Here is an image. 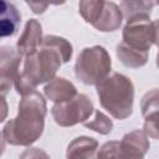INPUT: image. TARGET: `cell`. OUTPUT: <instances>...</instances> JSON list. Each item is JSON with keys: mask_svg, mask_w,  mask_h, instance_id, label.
I'll list each match as a JSON object with an SVG mask.
<instances>
[{"mask_svg": "<svg viewBox=\"0 0 159 159\" xmlns=\"http://www.w3.org/2000/svg\"><path fill=\"white\" fill-rule=\"evenodd\" d=\"M72 55L73 47L70 41L56 35L45 36L41 46L24 57L14 82L16 92L24 96L35 91L39 84L51 81L61 65L68 62Z\"/></svg>", "mask_w": 159, "mask_h": 159, "instance_id": "cell-1", "label": "cell"}, {"mask_svg": "<svg viewBox=\"0 0 159 159\" xmlns=\"http://www.w3.org/2000/svg\"><path fill=\"white\" fill-rule=\"evenodd\" d=\"M47 113L46 99L36 89L21 96L17 116L10 119L2 128L1 139L11 145L29 147L43 133Z\"/></svg>", "mask_w": 159, "mask_h": 159, "instance_id": "cell-2", "label": "cell"}, {"mask_svg": "<svg viewBox=\"0 0 159 159\" xmlns=\"http://www.w3.org/2000/svg\"><path fill=\"white\" fill-rule=\"evenodd\" d=\"M101 106L116 119H125L133 113L134 86L129 77L114 72L96 84Z\"/></svg>", "mask_w": 159, "mask_h": 159, "instance_id": "cell-3", "label": "cell"}, {"mask_svg": "<svg viewBox=\"0 0 159 159\" xmlns=\"http://www.w3.org/2000/svg\"><path fill=\"white\" fill-rule=\"evenodd\" d=\"M112 68L111 56L103 46L96 45L83 48L75 63V75L84 84H97L107 76Z\"/></svg>", "mask_w": 159, "mask_h": 159, "instance_id": "cell-4", "label": "cell"}, {"mask_svg": "<svg viewBox=\"0 0 159 159\" xmlns=\"http://www.w3.org/2000/svg\"><path fill=\"white\" fill-rule=\"evenodd\" d=\"M94 112L93 103L84 93H77L75 97L55 103L51 114L55 122L61 127H72L89 119Z\"/></svg>", "mask_w": 159, "mask_h": 159, "instance_id": "cell-5", "label": "cell"}, {"mask_svg": "<svg viewBox=\"0 0 159 159\" xmlns=\"http://www.w3.org/2000/svg\"><path fill=\"white\" fill-rule=\"evenodd\" d=\"M123 42L132 47L149 51L154 45V29L150 16H139L127 20L122 32Z\"/></svg>", "mask_w": 159, "mask_h": 159, "instance_id": "cell-6", "label": "cell"}, {"mask_svg": "<svg viewBox=\"0 0 159 159\" xmlns=\"http://www.w3.org/2000/svg\"><path fill=\"white\" fill-rule=\"evenodd\" d=\"M22 55L14 47L2 46L0 51V93L6 96V93L14 86L15 78L17 77L21 63Z\"/></svg>", "mask_w": 159, "mask_h": 159, "instance_id": "cell-7", "label": "cell"}, {"mask_svg": "<svg viewBox=\"0 0 159 159\" xmlns=\"http://www.w3.org/2000/svg\"><path fill=\"white\" fill-rule=\"evenodd\" d=\"M149 139L144 129H135L119 140V158H143L149 150Z\"/></svg>", "mask_w": 159, "mask_h": 159, "instance_id": "cell-8", "label": "cell"}, {"mask_svg": "<svg viewBox=\"0 0 159 159\" xmlns=\"http://www.w3.org/2000/svg\"><path fill=\"white\" fill-rule=\"evenodd\" d=\"M42 27L36 19H30L25 29L16 42V50L25 57L29 53L35 52L42 43Z\"/></svg>", "mask_w": 159, "mask_h": 159, "instance_id": "cell-9", "label": "cell"}, {"mask_svg": "<svg viewBox=\"0 0 159 159\" xmlns=\"http://www.w3.org/2000/svg\"><path fill=\"white\" fill-rule=\"evenodd\" d=\"M123 20V14L120 7L113 1L106 0L104 6L97 19V21L92 25L96 30L101 32H111L116 31L120 27Z\"/></svg>", "mask_w": 159, "mask_h": 159, "instance_id": "cell-10", "label": "cell"}, {"mask_svg": "<svg viewBox=\"0 0 159 159\" xmlns=\"http://www.w3.org/2000/svg\"><path fill=\"white\" fill-rule=\"evenodd\" d=\"M43 93L47 99L52 101L53 103L67 101L77 94V89L72 82L63 77H55L47 82L43 88Z\"/></svg>", "mask_w": 159, "mask_h": 159, "instance_id": "cell-11", "label": "cell"}, {"mask_svg": "<svg viewBox=\"0 0 159 159\" xmlns=\"http://www.w3.org/2000/svg\"><path fill=\"white\" fill-rule=\"evenodd\" d=\"M20 22H21V14L19 12L17 7L9 0H1V17H0L1 37L15 35Z\"/></svg>", "mask_w": 159, "mask_h": 159, "instance_id": "cell-12", "label": "cell"}, {"mask_svg": "<svg viewBox=\"0 0 159 159\" xmlns=\"http://www.w3.org/2000/svg\"><path fill=\"white\" fill-rule=\"evenodd\" d=\"M149 51H143L135 47L129 46L125 42H120L116 47V55L118 60L129 68H139L143 67L148 61Z\"/></svg>", "mask_w": 159, "mask_h": 159, "instance_id": "cell-13", "label": "cell"}, {"mask_svg": "<svg viewBox=\"0 0 159 159\" xmlns=\"http://www.w3.org/2000/svg\"><path fill=\"white\" fill-rule=\"evenodd\" d=\"M98 149V142L92 137H78L73 139L66 152L67 158H93Z\"/></svg>", "mask_w": 159, "mask_h": 159, "instance_id": "cell-14", "label": "cell"}, {"mask_svg": "<svg viewBox=\"0 0 159 159\" xmlns=\"http://www.w3.org/2000/svg\"><path fill=\"white\" fill-rule=\"evenodd\" d=\"M119 7L123 17L130 20L139 16H150L154 4L152 0H122Z\"/></svg>", "mask_w": 159, "mask_h": 159, "instance_id": "cell-15", "label": "cell"}, {"mask_svg": "<svg viewBox=\"0 0 159 159\" xmlns=\"http://www.w3.org/2000/svg\"><path fill=\"white\" fill-rule=\"evenodd\" d=\"M104 2L106 0H80L78 2L80 15L83 17L86 22L93 25L97 21L104 6Z\"/></svg>", "mask_w": 159, "mask_h": 159, "instance_id": "cell-16", "label": "cell"}, {"mask_svg": "<svg viewBox=\"0 0 159 159\" xmlns=\"http://www.w3.org/2000/svg\"><path fill=\"white\" fill-rule=\"evenodd\" d=\"M83 125L91 130H94L99 134H109L112 132L113 128V122L112 119H109L108 116H106L103 112L101 111H94V117L91 120H86L83 122Z\"/></svg>", "mask_w": 159, "mask_h": 159, "instance_id": "cell-17", "label": "cell"}, {"mask_svg": "<svg viewBox=\"0 0 159 159\" xmlns=\"http://www.w3.org/2000/svg\"><path fill=\"white\" fill-rule=\"evenodd\" d=\"M144 132L153 139H159V107L144 116Z\"/></svg>", "mask_w": 159, "mask_h": 159, "instance_id": "cell-18", "label": "cell"}, {"mask_svg": "<svg viewBox=\"0 0 159 159\" xmlns=\"http://www.w3.org/2000/svg\"><path fill=\"white\" fill-rule=\"evenodd\" d=\"M34 14H43L48 5H62L66 0H25Z\"/></svg>", "mask_w": 159, "mask_h": 159, "instance_id": "cell-19", "label": "cell"}, {"mask_svg": "<svg viewBox=\"0 0 159 159\" xmlns=\"http://www.w3.org/2000/svg\"><path fill=\"white\" fill-rule=\"evenodd\" d=\"M97 158H119V140L104 143L98 150Z\"/></svg>", "mask_w": 159, "mask_h": 159, "instance_id": "cell-20", "label": "cell"}, {"mask_svg": "<svg viewBox=\"0 0 159 159\" xmlns=\"http://www.w3.org/2000/svg\"><path fill=\"white\" fill-rule=\"evenodd\" d=\"M153 29H154V45L159 47V19L153 21Z\"/></svg>", "mask_w": 159, "mask_h": 159, "instance_id": "cell-21", "label": "cell"}, {"mask_svg": "<svg viewBox=\"0 0 159 159\" xmlns=\"http://www.w3.org/2000/svg\"><path fill=\"white\" fill-rule=\"evenodd\" d=\"M1 99H2V109H4L2 112H4V113H2V117H1V119H0V120L2 122V120L5 119V116H6V109H7V107H6V101H5V97H4V96H1Z\"/></svg>", "mask_w": 159, "mask_h": 159, "instance_id": "cell-22", "label": "cell"}, {"mask_svg": "<svg viewBox=\"0 0 159 159\" xmlns=\"http://www.w3.org/2000/svg\"><path fill=\"white\" fill-rule=\"evenodd\" d=\"M152 2H153L154 5H159V0H152Z\"/></svg>", "mask_w": 159, "mask_h": 159, "instance_id": "cell-23", "label": "cell"}, {"mask_svg": "<svg viewBox=\"0 0 159 159\" xmlns=\"http://www.w3.org/2000/svg\"><path fill=\"white\" fill-rule=\"evenodd\" d=\"M157 66L159 67V51H158V56H157Z\"/></svg>", "mask_w": 159, "mask_h": 159, "instance_id": "cell-24", "label": "cell"}]
</instances>
